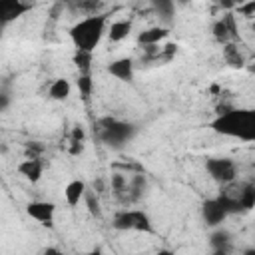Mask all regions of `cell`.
<instances>
[{
    "label": "cell",
    "mask_w": 255,
    "mask_h": 255,
    "mask_svg": "<svg viewBox=\"0 0 255 255\" xmlns=\"http://www.w3.org/2000/svg\"><path fill=\"white\" fill-rule=\"evenodd\" d=\"M241 209L239 201L237 199H231L227 195H219V197H211V199H205L203 205H201V217L203 221L209 225V227H219L227 217L229 213Z\"/></svg>",
    "instance_id": "cell-3"
},
{
    "label": "cell",
    "mask_w": 255,
    "mask_h": 255,
    "mask_svg": "<svg viewBox=\"0 0 255 255\" xmlns=\"http://www.w3.org/2000/svg\"><path fill=\"white\" fill-rule=\"evenodd\" d=\"M251 60H255V52H253V56H251Z\"/></svg>",
    "instance_id": "cell-26"
},
{
    "label": "cell",
    "mask_w": 255,
    "mask_h": 255,
    "mask_svg": "<svg viewBox=\"0 0 255 255\" xmlns=\"http://www.w3.org/2000/svg\"><path fill=\"white\" fill-rule=\"evenodd\" d=\"M245 68H247V70H249L251 74H255V60H251V62H249V64H247Z\"/></svg>",
    "instance_id": "cell-24"
},
{
    "label": "cell",
    "mask_w": 255,
    "mask_h": 255,
    "mask_svg": "<svg viewBox=\"0 0 255 255\" xmlns=\"http://www.w3.org/2000/svg\"><path fill=\"white\" fill-rule=\"evenodd\" d=\"M26 215L38 221L44 227H54V217H56V205L46 199H34L26 205Z\"/></svg>",
    "instance_id": "cell-7"
},
{
    "label": "cell",
    "mask_w": 255,
    "mask_h": 255,
    "mask_svg": "<svg viewBox=\"0 0 255 255\" xmlns=\"http://www.w3.org/2000/svg\"><path fill=\"white\" fill-rule=\"evenodd\" d=\"M72 94V84L66 78H54L48 86V98L54 102H64Z\"/></svg>",
    "instance_id": "cell-15"
},
{
    "label": "cell",
    "mask_w": 255,
    "mask_h": 255,
    "mask_svg": "<svg viewBox=\"0 0 255 255\" xmlns=\"http://www.w3.org/2000/svg\"><path fill=\"white\" fill-rule=\"evenodd\" d=\"M135 133V128L128 122H120V120H104L102 122V133L100 137L114 147H120L122 143L129 141Z\"/></svg>",
    "instance_id": "cell-5"
},
{
    "label": "cell",
    "mask_w": 255,
    "mask_h": 255,
    "mask_svg": "<svg viewBox=\"0 0 255 255\" xmlns=\"http://www.w3.org/2000/svg\"><path fill=\"white\" fill-rule=\"evenodd\" d=\"M235 10H237V14L245 16V18H255V0H247L241 6H237Z\"/></svg>",
    "instance_id": "cell-20"
},
{
    "label": "cell",
    "mask_w": 255,
    "mask_h": 255,
    "mask_svg": "<svg viewBox=\"0 0 255 255\" xmlns=\"http://www.w3.org/2000/svg\"><path fill=\"white\" fill-rule=\"evenodd\" d=\"M211 34L219 44H227L233 42L237 38V26H235V16L233 14H225L221 20L213 22L211 26Z\"/></svg>",
    "instance_id": "cell-8"
},
{
    "label": "cell",
    "mask_w": 255,
    "mask_h": 255,
    "mask_svg": "<svg viewBox=\"0 0 255 255\" xmlns=\"http://www.w3.org/2000/svg\"><path fill=\"white\" fill-rule=\"evenodd\" d=\"M78 90H80V94H82V98H90L92 96V88H94V82H92V76L90 74H80V78H78Z\"/></svg>",
    "instance_id": "cell-19"
},
{
    "label": "cell",
    "mask_w": 255,
    "mask_h": 255,
    "mask_svg": "<svg viewBox=\"0 0 255 255\" xmlns=\"http://www.w3.org/2000/svg\"><path fill=\"white\" fill-rule=\"evenodd\" d=\"M86 193H88V185L84 179H70L64 185V199L70 207L80 205V201L86 199Z\"/></svg>",
    "instance_id": "cell-12"
},
{
    "label": "cell",
    "mask_w": 255,
    "mask_h": 255,
    "mask_svg": "<svg viewBox=\"0 0 255 255\" xmlns=\"http://www.w3.org/2000/svg\"><path fill=\"white\" fill-rule=\"evenodd\" d=\"M108 74L120 82H131L133 76H135V64H133V58L129 56H122V58H116L108 64Z\"/></svg>",
    "instance_id": "cell-9"
},
{
    "label": "cell",
    "mask_w": 255,
    "mask_h": 255,
    "mask_svg": "<svg viewBox=\"0 0 255 255\" xmlns=\"http://www.w3.org/2000/svg\"><path fill=\"white\" fill-rule=\"evenodd\" d=\"M32 8H34V4H30L26 0H0V18H2V24H10V22L18 20L26 12H30Z\"/></svg>",
    "instance_id": "cell-10"
},
{
    "label": "cell",
    "mask_w": 255,
    "mask_h": 255,
    "mask_svg": "<svg viewBox=\"0 0 255 255\" xmlns=\"http://www.w3.org/2000/svg\"><path fill=\"white\" fill-rule=\"evenodd\" d=\"M209 128L223 137L255 143V108H233L221 112L209 122Z\"/></svg>",
    "instance_id": "cell-1"
},
{
    "label": "cell",
    "mask_w": 255,
    "mask_h": 255,
    "mask_svg": "<svg viewBox=\"0 0 255 255\" xmlns=\"http://www.w3.org/2000/svg\"><path fill=\"white\" fill-rule=\"evenodd\" d=\"M151 6L163 20H169L175 12V2L173 0H151Z\"/></svg>",
    "instance_id": "cell-18"
},
{
    "label": "cell",
    "mask_w": 255,
    "mask_h": 255,
    "mask_svg": "<svg viewBox=\"0 0 255 255\" xmlns=\"http://www.w3.org/2000/svg\"><path fill=\"white\" fill-rule=\"evenodd\" d=\"M92 58H94V52H86V50H76L74 52V64L80 70V74H90Z\"/></svg>",
    "instance_id": "cell-17"
},
{
    "label": "cell",
    "mask_w": 255,
    "mask_h": 255,
    "mask_svg": "<svg viewBox=\"0 0 255 255\" xmlns=\"http://www.w3.org/2000/svg\"><path fill=\"white\" fill-rule=\"evenodd\" d=\"M251 30H253V34H255V18H253V22H251Z\"/></svg>",
    "instance_id": "cell-25"
},
{
    "label": "cell",
    "mask_w": 255,
    "mask_h": 255,
    "mask_svg": "<svg viewBox=\"0 0 255 255\" xmlns=\"http://www.w3.org/2000/svg\"><path fill=\"white\" fill-rule=\"evenodd\" d=\"M84 151V141L82 139H72V147H70V153L72 155H78Z\"/></svg>",
    "instance_id": "cell-21"
},
{
    "label": "cell",
    "mask_w": 255,
    "mask_h": 255,
    "mask_svg": "<svg viewBox=\"0 0 255 255\" xmlns=\"http://www.w3.org/2000/svg\"><path fill=\"white\" fill-rule=\"evenodd\" d=\"M223 2H225L229 8H237V6H241V4L247 2V0H221V4H223Z\"/></svg>",
    "instance_id": "cell-22"
},
{
    "label": "cell",
    "mask_w": 255,
    "mask_h": 255,
    "mask_svg": "<svg viewBox=\"0 0 255 255\" xmlns=\"http://www.w3.org/2000/svg\"><path fill=\"white\" fill-rule=\"evenodd\" d=\"M108 14H90L70 28V40L76 50L96 52L104 36H108Z\"/></svg>",
    "instance_id": "cell-2"
},
{
    "label": "cell",
    "mask_w": 255,
    "mask_h": 255,
    "mask_svg": "<svg viewBox=\"0 0 255 255\" xmlns=\"http://www.w3.org/2000/svg\"><path fill=\"white\" fill-rule=\"evenodd\" d=\"M131 20H114L108 26V40L112 44H120L131 34Z\"/></svg>",
    "instance_id": "cell-14"
},
{
    "label": "cell",
    "mask_w": 255,
    "mask_h": 255,
    "mask_svg": "<svg viewBox=\"0 0 255 255\" xmlns=\"http://www.w3.org/2000/svg\"><path fill=\"white\" fill-rule=\"evenodd\" d=\"M114 229L118 231H139V233H153V223L143 209H122L114 215L112 221Z\"/></svg>",
    "instance_id": "cell-4"
},
{
    "label": "cell",
    "mask_w": 255,
    "mask_h": 255,
    "mask_svg": "<svg viewBox=\"0 0 255 255\" xmlns=\"http://www.w3.org/2000/svg\"><path fill=\"white\" fill-rule=\"evenodd\" d=\"M223 60H225V64L231 66V68H245V66H247V62H245L243 54L239 52V48L235 46V42L223 44Z\"/></svg>",
    "instance_id": "cell-16"
},
{
    "label": "cell",
    "mask_w": 255,
    "mask_h": 255,
    "mask_svg": "<svg viewBox=\"0 0 255 255\" xmlns=\"http://www.w3.org/2000/svg\"><path fill=\"white\" fill-rule=\"evenodd\" d=\"M72 139H82V141H84V129H82L80 126L74 129V137H72Z\"/></svg>",
    "instance_id": "cell-23"
},
{
    "label": "cell",
    "mask_w": 255,
    "mask_h": 255,
    "mask_svg": "<svg viewBox=\"0 0 255 255\" xmlns=\"http://www.w3.org/2000/svg\"><path fill=\"white\" fill-rule=\"evenodd\" d=\"M16 171L26 179V181H30V183H38L40 179H42V175H44V163H42V159L40 157H26V159H22L18 165H16Z\"/></svg>",
    "instance_id": "cell-11"
},
{
    "label": "cell",
    "mask_w": 255,
    "mask_h": 255,
    "mask_svg": "<svg viewBox=\"0 0 255 255\" xmlns=\"http://www.w3.org/2000/svg\"><path fill=\"white\" fill-rule=\"evenodd\" d=\"M205 171L215 183L227 185L237 177V163L231 157H207Z\"/></svg>",
    "instance_id": "cell-6"
},
{
    "label": "cell",
    "mask_w": 255,
    "mask_h": 255,
    "mask_svg": "<svg viewBox=\"0 0 255 255\" xmlns=\"http://www.w3.org/2000/svg\"><path fill=\"white\" fill-rule=\"evenodd\" d=\"M167 36H169V30L165 26H151L137 34V44L143 48H151V46H157L159 42H163Z\"/></svg>",
    "instance_id": "cell-13"
}]
</instances>
